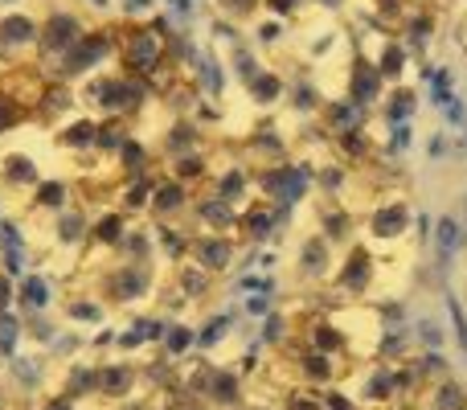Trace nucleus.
<instances>
[{
  "instance_id": "a211bd4d",
  "label": "nucleus",
  "mask_w": 467,
  "mask_h": 410,
  "mask_svg": "<svg viewBox=\"0 0 467 410\" xmlns=\"http://www.w3.org/2000/svg\"><path fill=\"white\" fill-rule=\"evenodd\" d=\"M287 103H291V111H296L299 120H312V115H320L324 95H320V87L312 82V74H307V70H299L296 79L287 82Z\"/></svg>"
},
{
  "instance_id": "1a4fd4ad",
  "label": "nucleus",
  "mask_w": 467,
  "mask_h": 410,
  "mask_svg": "<svg viewBox=\"0 0 467 410\" xmlns=\"http://www.w3.org/2000/svg\"><path fill=\"white\" fill-rule=\"evenodd\" d=\"M189 205H193V185H185V181H177V177H161L148 214H152L156 222H177L181 214H189Z\"/></svg>"
},
{
  "instance_id": "9d476101",
  "label": "nucleus",
  "mask_w": 467,
  "mask_h": 410,
  "mask_svg": "<svg viewBox=\"0 0 467 410\" xmlns=\"http://www.w3.org/2000/svg\"><path fill=\"white\" fill-rule=\"evenodd\" d=\"M210 185H213V194H218L222 202H230V205L242 209L250 202V194H254V169H250V164H242V161H234L222 173H213Z\"/></svg>"
},
{
  "instance_id": "6e6552de",
  "label": "nucleus",
  "mask_w": 467,
  "mask_h": 410,
  "mask_svg": "<svg viewBox=\"0 0 467 410\" xmlns=\"http://www.w3.org/2000/svg\"><path fill=\"white\" fill-rule=\"evenodd\" d=\"M189 255H193L197 267H205L210 275L226 271L234 263V255H238V242L230 238V234H218V230H205V234H193V247H189Z\"/></svg>"
},
{
  "instance_id": "5701e85b",
  "label": "nucleus",
  "mask_w": 467,
  "mask_h": 410,
  "mask_svg": "<svg viewBox=\"0 0 467 410\" xmlns=\"http://www.w3.org/2000/svg\"><path fill=\"white\" fill-rule=\"evenodd\" d=\"M74 107V90H70V82H62V79H54V82H46L41 87V99H37V115L46 123H57L66 111Z\"/></svg>"
},
{
  "instance_id": "473e14b6",
  "label": "nucleus",
  "mask_w": 467,
  "mask_h": 410,
  "mask_svg": "<svg viewBox=\"0 0 467 410\" xmlns=\"http://www.w3.org/2000/svg\"><path fill=\"white\" fill-rule=\"evenodd\" d=\"M87 238H90V217L74 205L62 209V214H57V242H66V247H82Z\"/></svg>"
},
{
  "instance_id": "b1692460",
  "label": "nucleus",
  "mask_w": 467,
  "mask_h": 410,
  "mask_svg": "<svg viewBox=\"0 0 467 410\" xmlns=\"http://www.w3.org/2000/svg\"><path fill=\"white\" fill-rule=\"evenodd\" d=\"M378 70H381V79L389 82V87H398L402 82V74H406V66H410V49L402 46L398 37H389V41H381V49H378Z\"/></svg>"
},
{
  "instance_id": "5fc2aeb1",
  "label": "nucleus",
  "mask_w": 467,
  "mask_h": 410,
  "mask_svg": "<svg viewBox=\"0 0 467 410\" xmlns=\"http://www.w3.org/2000/svg\"><path fill=\"white\" fill-rule=\"evenodd\" d=\"M312 5H320V8H328V13H337V8H345V0H312Z\"/></svg>"
},
{
  "instance_id": "72a5a7b5",
  "label": "nucleus",
  "mask_w": 467,
  "mask_h": 410,
  "mask_svg": "<svg viewBox=\"0 0 467 410\" xmlns=\"http://www.w3.org/2000/svg\"><path fill=\"white\" fill-rule=\"evenodd\" d=\"M33 205L49 209V214H62V209H70V185L57 181V177L37 181V189H33Z\"/></svg>"
},
{
  "instance_id": "37998d69",
  "label": "nucleus",
  "mask_w": 467,
  "mask_h": 410,
  "mask_svg": "<svg viewBox=\"0 0 467 410\" xmlns=\"http://www.w3.org/2000/svg\"><path fill=\"white\" fill-rule=\"evenodd\" d=\"M21 120H25L21 103H16V99H8V95H0V131H13Z\"/></svg>"
},
{
  "instance_id": "20e7f679",
  "label": "nucleus",
  "mask_w": 467,
  "mask_h": 410,
  "mask_svg": "<svg viewBox=\"0 0 467 410\" xmlns=\"http://www.w3.org/2000/svg\"><path fill=\"white\" fill-rule=\"evenodd\" d=\"M389 82L381 79L378 62H373L369 54H353V62H348V74H345V95L353 99V103L361 107H381V99H386Z\"/></svg>"
},
{
  "instance_id": "f257e3e1",
  "label": "nucleus",
  "mask_w": 467,
  "mask_h": 410,
  "mask_svg": "<svg viewBox=\"0 0 467 410\" xmlns=\"http://www.w3.org/2000/svg\"><path fill=\"white\" fill-rule=\"evenodd\" d=\"M111 54H119V29H87L62 58H57L54 79L74 82V79H82V74L99 70Z\"/></svg>"
},
{
  "instance_id": "ea45409f",
  "label": "nucleus",
  "mask_w": 467,
  "mask_h": 410,
  "mask_svg": "<svg viewBox=\"0 0 467 410\" xmlns=\"http://www.w3.org/2000/svg\"><path fill=\"white\" fill-rule=\"evenodd\" d=\"M21 296H25V304H33V308L49 304V279H41V275L21 279Z\"/></svg>"
},
{
  "instance_id": "603ef678",
  "label": "nucleus",
  "mask_w": 467,
  "mask_h": 410,
  "mask_svg": "<svg viewBox=\"0 0 467 410\" xmlns=\"http://www.w3.org/2000/svg\"><path fill=\"white\" fill-rule=\"evenodd\" d=\"M8 291H13V275H0V312H5V308H8V300H13V296H8Z\"/></svg>"
},
{
  "instance_id": "de8ad7c7",
  "label": "nucleus",
  "mask_w": 467,
  "mask_h": 410,
  "mask_svg": "<svg viewBox=\"0 0 467 410\" xmlns=\"http://www.w3.org/2000/svg\"><path fill=\"white\" fill-rule=\"evenodd\" d=\"M128 382H131V373H128V370H107V373H103L107 394H119V390H128Z\"/></svg>"
},
{
  "instance_id": "864d4df0",
  "label": "nucleus",
  "mask_w": 467,
  "mask_h": 410,
  "mask_svg": "<svg viewBox=\"0 0 467 410\" xmlns=\"http://www.w3.org/2000/svg\"><path fill=\"white\" fill-rule=\"evenodd\" d=\"M189 341H193V337H189V332H185V329L169 332V349H185V345H189Z\"/></svg>"
},
{
  "instance_id": "a19ab883",
  "label": "nucleus",
  "mask_w": 467,
  "mask_h": 410,
  "mask_svg": "<svg viewBox=\"0 0 467 410\" xmlns=\"http://www.w3.org/2000/svg\"><path fill=\"white\" fill-rule=\"evenodd\" d=\"M283 33H287V21H279V16H271V21H263L254 29V41L258 46H279Z\"/></svg>"
},
{
  "instance_id": "2eb2a0df",
  "label": "nucleus",
  "mask_w": 467,
  "mask_h": 410,
  "mask_svg": "<svg viewBox=\"0 0 467 410\" xmlns=\"http://www.w3.org/2000/svg\"><path fill=\"white\" fill-rule=\"evenodd\" d=\"M197 148H205V131L202 123L193 120V115H177V120L169 123V131H164V156H185V152H197Z\"/></svg>"
},
{
  "instance_id": "2f4dec72",
  "label": "nucleus",
  "mask_w": 467,
  "mask_h": 410,
  "mask_svg": "<svg viewBox=\"0 0 467 410\" xmlns=\"http://www.w3.org/2000/svg\"><path fill=\"white\" fill-rule=\"evenodd\" d=\"M95 128H99V120H70L62 131H57V144L66 148V152H87V148H95Z\"/></svg>"
},
{
  "instance_id": "423d86ee",
  "label": "nucleus",
  "mask_w": 467,
  "mask_h": 410,
  "mask_svg": "<svg viewBox=\"0 0 467 410\" xmlns=\"http://www.w3.org/2000/svg\"><path fill=\"white\" fill-rule=\"evenodd\" d=\"M242 152L250 156V164H279V161H291V144L271 120H263L246 140H242Z\"/></svg>"
},
{
  "instance_id": "aec40b11",
  "label": "nucleus",
  "mask_w": 467,
  "mask_h": 410,
  "mask_svg": "<svg viewBox=\"0 0 467 410\" xmlns=\"http://www.w3.org/2000/svg\"><path fill=\"white\" fill-rule=\"evenodd\" d=\"M131 226H128V214L123 209H107V214H99V217H90V242L95 247H103V250H119V242H123V234H128Z\"/></svg>"
},
{
  "instance_id": "6e6d98bb",
  "label": "nucleus",
  "mask_w": 467,
  "mask_h": 410,
  "mask_svg": "<svg viewBox=\"0 0 467 410\" xmlns=\"http://www.w3.org/2000/svg\"><path fill=\"white\" fill-rule=\"evenodd\" d=\"M90 5H95V8H107V5H111V0H90Z\"/></svg>"
},
{
  "instance_id": "c03bdc74",
  "label": "nucleus",
  "mask_w": 467,
  "mask_h": 410,
  "mask_svg": "<svg viewBox=\"0 0 467 410\" xmlns=\"http://www.w3.org/2000/svg\"><path fill=\"white\" fill-rule=\"evenodd\" d=\"M210 33H213V37L222 41V46H230V49H234V46H238V41H242V37H238V25H234L230 16H218V21L210 25Z\"/></svg>"
},
{
  "instance_id": "c9c22d12",
  "label": "nucleus",
  "mask_w": 467,
  "mask_h": 410,
  "mask_svg": "<svg viewBox=\"0 0 467 410\" xmlns=\"http://www.w3.org/2000/svg\"><path fill=\"white\" fill-rule=\"evenodd\" d=\"M463 230H467V226H463L455 214L435 217V242H439V255H455V250H460V242H463Z\"/></svg>"
},
{
  "instance_id": "f3484780",
  "label": "nucleus",
  "mask_w": 467,
  "mask_h": 410,
  "mask_svg": "<svg viewBox=\"0 0 467 410\" xmlns=\"http://www.w3.org/2000/svg\"><path fill=\"white\" fill-rule=\"evenodd\" d=\"M41 173L37 164H33V156L25 152H8L5 161H0V185L13 189V194H25V189H37Z\"/></svg>"
},
{
  "instance_id": "4c0bfd02",
  "label": "nucleus",
  "mask_w": 467,
  "mask_h": 410,
  "mask_svg": "<svg viewBox=\"0 0 467 410\" xmlns=\"http://www.w3.org/2000/svg\"><path fill=\"white\" fill-rule=\"evenodd\" d=\"M177 283H181V291H185L189 300H197V296H205V291H210L213 275L205 271V267L189 263V267H181V271H177Z\"/></svg>"
},
{
  "instance_id": "4d7b16f0",
  "label": "nucleus",
  "mask_w": 467,
  "mask_h": 410,
  "mask_svg": "<svg viewBox=\"0 0 467 410\" xmlns=\"http://www.w3.org/2000/svg\"><path fill=\"white\" fill-rule=\"evenodd\" d=\"M0 5H16V0H0Z\"/></svg>"
},
{
  "instance_id": "8fccbe9b",
  "label": "nucleus",
  "mask_w": 467,
  "mask_h": 410,
  "mask_svg": "<svg viewBox=\"0 0 467 410\" xmlns=\"http://www.w3.org/2000/svg\"><path fill=\"white\" fill-rule=\"evenodd\" d=\"M156 8V0H123V13L128 16H148Z\"/></svg>"
},
{
  "instance_id": "a878e982",
  "label": "nucleus",
  "mask_w": 467,
  "mask_h": 410,
  "mask_svg": "<svg viewBox=\"0 0 467 410\" xmlns=\"http://www.w3.org/2000/svg\"><path fill=\"white\" fill-rule=\"evenodd\" d=\"M115 164H119V173H123L128 181H131V177H148V173H152V148H148L144 140L131 136L128 144L115 152Z\"/></svg>"
},
{
  "instance_id": "e433bc0d",
  "label": "nucleus",
  "mask_w": 467,
  "mask_h": 410,
  "mask_svg": "<svg viewBox=\"0 0 467 410\" xmlns=\"http://www.w3.org/2000/svg\"><path fill=\"white\" fill-rule=\"evenodd\" d=\"M230 66H234V74H238V82H242V87H246V82H254L258 74L266 70V66L258 62V54H254V49L246 46V41H238V46H234V58H230Z\"/></svg>"
},
{
  "instance_id": "79ce46f5",
  "label": "nucleus",
  "mask_w": 467,
  "mask_h": 410,
  "mask_svg": "<svg viewBox=\"0 0 467 410\" xmlns=\"http://www.w3.org/2000/svg\"><path fill=\"white\" fill-rule=\"evenodd\" d=\"M258 5H263V0H218V8L230 16V21H246V16H254Z\"/></svg>"
},
{
  "instance_id": "4be33fe9",
  "label": "nucleus",
  "mask_w": 467,
  "mask_h": 410,
  "mask_svg": "<svg viewBox=\"0 0 467 410\" xmlns=\"http://www.w3.org/2000/svg\"><path fill=\"white\" fill-rule=\"evenodd\" d=\"M246 95H250V103H254V107H279L283 99H287V79H283L279 70H271V66H266L254 82H246Z\"/></svg>"
},
{
  "instance_id": "58836bf2",
  "label": "nucleus",
  "mask_w": 467,
  "mask_h": 410,
  "mask_svg": "<svg viewBox=\"0 0 467 410\" xmlns=\"http://www.w3.org/2000/svg\"><path fill=\"white\" fill-rule=\"evenodd\" d=\"M369 5H373V13H378L381 21H389V25L398 29V21H402V16L410 13L414 0H369Z\"/></svg>"
},
{
  "instance_id": "bb28decb",
  "label": "nucleus",
  "mask_w": 467,
  "mask_h": 410,
  "mask_svg": "<svg viewBox=\"0 0 467 410\" xmlns=\"http://www.w3.org/2000/svg\"><path fill=\"white\" fill-rule=\"evenodd\" d=\"M156 181L161 177H131V181H123V189H119V209L123 214H148V205H152V194H156Z\"/></svg>"
},
{
  "instance_id": "7c9ffc66",
  "label": "nucleus",
  "mask_w": 467,
  "mask_h": 410,
  "mask_svg": "<svg viewBox=\"0 0 467 410\" xmlns=\"http://www.w3.org/2000/svg\"><path fill=\"white\" fill-rule=\"evenodd\" d=\"M152 234H156V242H161V250H164V258H169V263H181V258L189 255V247H193V234L177 230L172 222H156Z\"/></svg>"
},
{
  "instance_id": "f03ea898",
  "label": "nucleus",
  "mask_w": 467,
  "mask_h": 410,
  "mask_svg": "<svg viewBox=\"0 0 467 410\" xmlns=\"http://www.w3.org/2000/svg\"><path fill=\"white\" fill-rule=\"evenodd\" d=\"M119 66H123V74H136V79H156V74L169 66V58H164V37L152 33L148 25H128V29H119Z\"/></svg>"
},
{
  "instance_id": "09e8293b",
  "label": "nucleus",
  "mask_w": 467,
  "mask_h": 410,
  "mask_svg": "<svg viewBox=\"0 0 467 410\" xmlns=\"http://www.w3.org/2000/svg\"><path fill=\"white\" fill-rule=\"evenodd\" d=\"M414 234H419V242H431L435 238V217L419 209V214H414Z\"/></svg>"
},
{
  "instance_id": "c756f323",
  "label": "nucleus",
  "mask_w": 467,
  "mask_h": 410,
  "mask_svg": "<svg viewBox=\"0 0 467 410\" xmlns=\"http://www.w3.org/2000/svg\"><path fill=\"white\" fill-rule=\"evenodd\" d=\"M353 185V169L340 161H328V164H316V189L320 197H345V189Z\"/></svg>"
},
{
  "instance_id": "412c9836",
  "label": "nucleus",
  "mask_w": 467,
  "mask_h": 410,
  "mask_svg": "<svg viewBox=\"0 0 467 410\" xmlns=\"http://www.w3.org/2000/svg\"><path fill=\"white\" fill-rule=\"evenodd\" d=\"M328 263H332V242L324 238V234H307L304 247H299V271H304L307 279H324Z\"/></svg>"
},
{
  "instance_id": "ddd939ff",
  "label": "nucleus",
  "mask_w": 467,
  "mask_h": 410,
  "mask_svg": "<svg viewBox=\"0 0 467 410\" xmlns=\"http://www.w3.org/2000/svg\"><path fill=\"white\" fill-rule=\"evenodd\" d=\"M373 271H378V263H373L369 250H365V247H348L345 263H340V271H337L340 291H353V296H365V291L373 288Z\"/></svg>"
},
{
  "instance_id": "393cba45",
  "label": "nucleus",
  "mask_w": 467,
  "mask_h": 410,
  "mask_svg": "<svg viewBox=\"0 0 467 410\" xmlns=\"http://www.w3.org/2000/svg\"><path fill=\"white\" fill-rule=\"evenodd\" d=\"M128 140H131V128H128L123 115H107V120H99V128H95V152L99 156H115Z\"/></svg>"
},
{
  "instance_id": "9b49d317",
  "label": "nucleus",
  "mask_w": 467,
  "mask_h": 410,
  "mask_svg": "<svg viewBox=\"0 0 467 410\" xmlns=\"http://www.w3.org/2000/svg\"><path fill=\"white\" fill-rule=\"evenodd\" d=\"M148 288H152L148 263H119L111 275H107V291H111L115 304H131V300H140Z\"/></svg>"
},
{
  "instance_id": "39448f33",
  "label": "nucleus",
  "mask_w": 467,
  "mask_h": 410,
  "mask_svg": "<svg viewBox=\"0 0 467 410\" xmlns=\"http://www.w3.org/2000/svg\"><path fill=\"white\" fill-rule=\"evenodd\" d=\"M406 230H414V205L406 197H386L373 205L369 214V234L378 242H398Z\"/></svg>"
},
{
  "instance_id": "4468645a",
  "label": "nucleus",
  "mask_w": 467,
  "mask_h": 410,
  "mask_svg": "<svg viewBox=\"0 0 467 410\" xmlns=\"http://www.w3.org/2000/svg\"><path fill=\"white\" fill-rule=\"evenodd\" d=\"M193 217L202 222V230H218V234H230L238 230V205L222 202L218 194H205V197H193Z\"/></svg>"
},
{
  "instance_id": "f8f14e48",
  "label": "nucleus",
  "mask_w": 467,
  "mask_h": 410,
  "mask_svg": "<svg viewBox=\"0 0 467 410\" xmlns=\"http://www.w3.org/2000/svg\"><path fill=\"white\" fill-rule=\"evenodd\" d=\"M320 123L328 128V136H337V131H353V128H369V107L353 103L348 95H340V99H324V107H320Z\"/></svg>"
},
{
  "instance_id": "49530a36",
  "label": "nucleus",
  "mask_w": 467,
  "mask_h": 410,
  "mask_svg": "<svg viewBox=\"0 0 467 410\" xmlns=\"http://www.w3.org/2000/svg\"><path fill=\"white\" fill-rule=\"evenodd\" d=\"M70 316H74V321H99V316H103V308L90 304V300H74V304H70Z\"/></svg>"
},
{
  "instance_id": "6ab92c4d",
  "label": "nucleus",
  "mask_w": 467,
  "mask_h": 410,
  "mask_svg": "<svg viewBox=\"0 0 467 410\" xmlns=\"http://www.w3.org/2000/svg\"><path fill=\"white\" fill-rule=\"evenodd\" d=\"M414 115H419V90L414 87H389L386 90V99H381V120H386V128L389 123H410Z\"/></svg>"
},
{
  "instance_id": "cd10ccee",
  "label": "nucleus",
  "mask_w": 467,
  "mask_h": 410,
  "mask_svg": "<svg viewBox=\"0 0 467 410\" xmlns=\"http://www.w3.org/2000/svg\"><path fill=\"white\" fill-rule=\"evenodd\" d=\"M169 177L185 181V185L210 181L213 169H210V156H205V148H197V152H185V156H172V161H169Z\"/></svg>"
},
{
  "instance_id": "3c124183",
  "label": "nucleus",
  "mask_w": 467,
  "mask_h": 410,
  "mask_svg": "<svg viewBox=\"0 0 467 410\" xmlns=\"http://www.w3.org/2000/svg\"><path fill=\"white\" fill-rule=\"evenodd\" d=\"M193 5H197V0H169V8H172V16H177V21L193 16Z\"/></svg>"
},
{
  "instance_id": "0eeeda50",
  "label": "nucleus",
  "mask_w": 467,
  "mask_h": 410,
  "mask_svg": "<svg viewBox=\"0 0 467 410\" xmlns=\"http://www.w3.org/2000/svg\"><path fill=\"white\" fill-rule=\"evenodd\" d=\"M37 33H41V21L29 13H5L0 16V58L13 62L16 54L25 49H37Z\"/></svg>"
},
{
  "instance_id": "f704fd0d",
  "label": "nucleus",
  "mask_w": 467,
  "mask_h": 410,
  "mask_svg": "<svg viewBox=\"0 0 467 410\" xmlns=\"http://www.w3.org/2000/svg\"><path fill=\"white\" fill-rule=\"evenodd\" d=\"M152 238H156L152 230H144V226H131V230L123 234V242H119L123 263H148V255H152Z\"/></svg>"
},
{
  "instance_id": "a18cd8bd",
  "label": "nucleus",
  "mask_w": 467,
  "mask_h": 410,
  "mask_svg": "<svg viewBox=\"0 0 467 410\" xmlns=\"http://www.w3.org/2000/svg\"><path fill=\"white\" fill-rule=\"evenodd\" d=\"M337 41H340V33H337V29H324L320 37H312V46H307V58H328Z\"/></svg>"
},
{
  "instance_id": "7ed1b4c3",
  "label": "nucleus",
  "mask_w": 467,
  "mask_h": 410,
  "mask_svg": "<svg viewBox=\"0 0 467 410\" xmlns=\"http://www.w3.org/2000/svg\"><path fill=\"white\" fill-rule=\"evenodd\" d=\"M87 33V21H82L74 8H62V5H54L46 13V21H41V33H37V54L41 58H62L66 49L74 46V41Z\"/></svg>"
},
{
  "instance_id": "dca6fc26",
  "label": "nucleus",
  "mask_w": 467,
  "mask_h": 410,
  "mask_svg": "<svg viewBox=\"0 0 467 410\" xmlns=\"http://www.w3.org/2000/svg\"><path fill=\"white\" fill-rule=\"evenodd\" d=\"M238 230L246 234L250 242H266L279 230V226H275V205L263 202V197H250V202L238 209Z\"/></svg>"
},
{
  "instance_id": "c85d7f7f",
  "label": "nucleus",
  "mask_w": 467,
  "mask_h": 410,
  "mask_svg": "<svg viewBox=\"0 0 467 410\" xmlns=\"http://www.w3.org/2000/svg\"><path fill=\"white\" fill-rule=\"evenodd\" d=\"M193 79H197V87H202L205 99H222V90H226V70H222V62L213 54H197Z\"/></svg>"
}]
</instances>
